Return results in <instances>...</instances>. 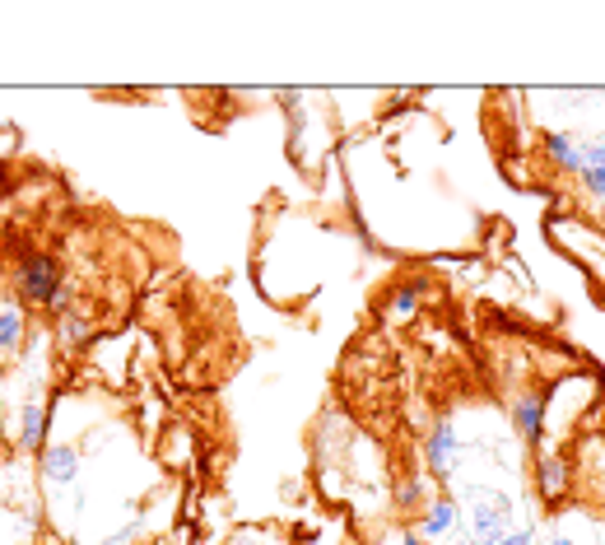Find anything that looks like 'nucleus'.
I'll return each instance as SVG.
<instances>
[{
  "instance_id": "nucleus-17",
  "label": "nucleus",
  "mask_w": 605,
  "mask_h": 545,
  "mask_svg": "<svg viewBox=\"0 0 605 545\" xmlns=\"http://www.w3.org/2000/svg\"><path fill=\"white\" fill-rule=\"evenodd\" d=\"M447 545H480V541H475L471 532H461V536H452V541H447Z\"/></svg>"
},
{
  "instance_id": "nucleus-4",
  "label": "nucleus",
  "mask_w": 605,
  "mask_h": 545,
  "mask_svg": "<svg viewBox=\"0 0 605 545\" xmlns=\"http://www.w3.org/2000/svg\"><path fill=\"white\" fill-rule=\"evenodd\" d=\"M512 424H517L522 443H531V448H536L540 438H545V396H540V392L522 396V401L512 406Z\"/></svg>"
},
{
  "instance_id": "nucleus-16",
  "label": "nucleus",
  "mask_w": 605,
  "mask_h": 545,
  "mask_svg": "<svg viewBox=\"0 0 605 545\" xmlns=\"http://www.w3.org/2000/svg\"><path fill=\"white\" fill-rule=\"evenodd\" d=\"M135 532H140V522H131L126 532H121V536H112V541H103V545H131V536H135Z\"/></svg>"
},
{
  "instance_id": "nucleus-8",
  "label": "nucleus",
  "mask_w": 605,
  "mask_h": 545,
  "mask_svg": "<svg viewBox=\"0 0 605 545\" xmlns=\"http://www.w3.org/2000/svg\"><path fill=\"white\" fill-rule=\"evenodd\" d=\"M42 476L56 480V485H70V480L80 476V457H75V448H52L47 457H42Z\"/></svg>"
},
{
  "instance_id": "nucleus-9",
  "label": "nucleus",
  "mask_w": 605,
  "mask_h": 545,
  "mask_svg": "<svg viewBox=\"0 0 605 545\" xmlns=\"http://www.w3.org/2000/svg\"><path fill=\"white\" fill-rule=\"evenodd\" d=\"M564 490H568V462L564 457H545L540 462V494L545 499H564Z\"/></svg>"
},
{
  "instance_id": "nucleus-5",
  "label": "nucleus",
  "mask_w": 605,
  "mask_h": 545,
  "mask_svg": "<svg viewBox=\"0 0 605 545\" xmlns=\"http://www.w3.org/2000/svg\"><path fill=\"white\" fill-rule=\"evenodd\" d=\"M545 154H550L564 173H573V178H582V168H587V145L564 136V131H550V136H545Z\"/></svg>"
},
{
  "instance_id": "nucleus-13",
  "label": "nucleus",
  "mask_w": 605,
  "mask_h": 545,
  "mask_svg": "<svg viewBox=\"0 0 605 545\" xmlns=\"http://www.w3.org/2000/svg\"><path fill=\"white\" fill-rule=\"evenodd\" d=\"M419 494H424V485H419V480H405L401 490H396V504H401V508H415Z\"/></svg>"
},
{
  "instance_id": "nucleus-14",
  "label": "nucleus",
  "mask_w": 605,
  "mask_h": 545,
  "mask_svg": "<svg viewBox=\"0 0 605 545\" xmlns=\"http://www.w3.org/2000/svg\"><path fill=\"white\" fill-rule=\"evenodd\" d=\"M494 545H536V541H531V532H508L503 541H494Z\"/></svg>"
},
{
  "instance_id": "nucleus-12",
  "label": "nucleus",
  "mask_w": 605,
  "mask_h": 545,
  "mask_svg": "<svg viewBox=\"0 0 605 545\" xmlns=\"http://www.w3.org/2000/svg\"><path fill=\"white\" fill-rule=\"evenodd\" d=\"M419 308V289L415 285H401L396 294H391V313H415Z\"/></svg>"
},
{
  "instance_id": "nucleus-15",
  "label": "nucleus",
  "mask_w": 605,
  "mask_h": 545,
  "mask_svg": "<svg viewBox=\"0 0 605 545\" xmlns=\"http://www.w3.org/2000/svg\"><path fill=\"white\" fill-rule=\"evenodd\" d=\"M80 336H84V322H80V317H70V322H66V341L75 345V341H80Z\"/></svg>"
},
{
  "instance_id": "nucleus-7",
  "label": "nucleus",
  "mask_w": 605,
  "mask_h": 545,
  "mask_svg": "<svg viewBox=\"0 0 605 545\" xmlns=\"http://www.w3.org/2000/svg\"><path fill=\"white\" fill-rule=\"evenodd\" d=\"M582 191L587 196H596V201L605 205V140H596V145H587V168H582Z\"/></svg>"
},
{
  "instance_id": "nucleus-10",
  "label": "nucleus",
  "mask_w": 605,
  "mask_h": 545,
  "mask_svg": "<svg viewBox=\"0 0 605 545\" xmlns=\"http://www.w3.org/2000/svg\"><path fill=\"white\" fill-rule=\"evenodd\" d=\"M19 341H24V313L19 308H0V355L14 350Z\"/></svg>"
},
{
  "instance_id": "nucleus-19",
  "label": "nucleus",
  "mask_w": 605,
  "mask_h": 545,
  "mask_svg": "<svg viewBox=\"0 0 605 545\" xmlns=\"http://www.w3.org/2000/svg\"><path fill=\"white\" fill-rule=\"evenodd\" d=\"M405 545H429V541H424L419 532H405Z\"/></svg>"
},
{
  "instance_id": "nucleus-18",
  "label": "nucleus",
  "mask_w": 605,
  "mask_h": 545,
  "mask_svg": "<svg viewBox=\"0 0 605 545\" xmlns=\"http://www.w3.org/2000/svg\"><path fill=\"white\" fill-rule=\"evenodd\" d=\"M550 545H582V541H573V536H564V532H559V536H550Z\"/></svg>"
},
{
  "instance_id": "nucleus-2",
  "label": "nucleus",
  "mask_w": 605,
  "mask_h": 545,
  "mask_svg": "<svg viewBox=\"0 0 605 545\" xmlns=\"http://www.w3.org/2000/svg\"><path fill=\"white\" fill-rule=\"evenodd\" d=\"M14 285H19V294H24L28 303H52L56 294H61V266H56V257H47V252H28V257H19Z\"/></svg>"
},
{
  "instance_id": "nucleus-3",
  "label": "nucleus",
  "mask_w": 605,
  "mask_h": 545,
  "mask_svg": "<svg viewBox=\"0 0 605 545\" xmlns=\"http://www.w3.org/2000/svg\"><path fill=\"white\" fill-rule=\"evenodd\" d=\"M424 462H429L433 476H452V466L461 462V443H457V424L438 420L433 424L429 443H424Z\"/></svg>"
},
{
  "instance_id": "nucleus-1",
  "label": "nucleus",
  "mask_w": 605,
  "mask_h": 545,
  "mask_svg": "<svg viewBox=\"0 0 605 545\" xmlns=\"http://www.w3.org/2000/svg\"><path fill=\"white\" fill-rule=\"evenodd\" d=\"M466 527L480 545H494L512 532V499L508 494H494V490H471V513H466Z\"/></svg>"
},
{
  "instance_id": "nucleus-11",
  "label": "nucleus",
  "mask_w": 605,
  "mask_h": 545,
  "mask_svg": "<svg viewBox=\"0 0 605 545\" xmlns=\"http://www.w3.org/2000/svg\"><path fill=\"white\" fill-rule=\"evenodd\" d=\"M24 448H42V401H28L24 406V434H19Z\"/></svg>"
},
{
  "instance_id": "nucleus-6",
  "label": "nucleus",
  "mask_w": 605,
  "mask_h": 545,
  "mask_svg": "<svg viewBox=\"0 0 605 545\" xmlns=\"http://www.w3.org/2000/svg\"><path fill=\"white\" fill-rule=\"evenodd\" d=\"M457 527H461L457 499H438V504H429L424 522H419V536H424V541H438V536H457Z\"/></svg>"
}]
</instances>
